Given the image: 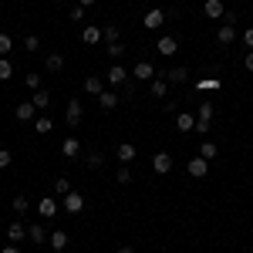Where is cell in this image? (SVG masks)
<instances>
[{
    "label": "cell",
    "mask_w": 253,
    "mask_h": 253,
    "mask_svg": "<svg viewBox=\"0 0 253 253\" xmlns=\"http://www.w3.org/2000/svg\"><path fill=\"white\" fill-rule=\"evenodd\" d=\"M128 78H132V71H128V68H125L122 61H115V64H112V68L105 71V81H108L112 88H122V84H125Z\"/></svg>",
    "instance_id": "cell-1"
},
{
    "label": "cell",
    "mask_w": 253,
    "mask_h": 253,
    "mask_svg": "<svg viewBox=\"0 0 253 253\" xmlns=\"http://www.w3.org/2000/svg\"><path fill=\"white\" fill-rule=\"evenodd\" d=\"M81 118H84V105H81V98H68V108H64V122H68L71 128H78Z\"/></svg>",
    "instance_id": "cell-2"
},
{
    "label": "cell",
    "mask_w": 253,
    "mask_h": 253,
    "mask_svg": "<svg viewBox=\"0 0 253 253\" xmlns=\"http://www.w3.org/2000/svg\"><path fill=\"white\" fill-rule=\"evenodd\" d=\"M64 213H68V216H78V213H84V193L71 189V193L64 196Z\"/></svg>",
    "instance_id": "cell-3"
},
{
    "label": "cell",
    "mask_w": 253,
    "mask_h": 253,
    "mask_svg": "<svg viewBox=\"0 0 253 253\" xmlns=\"http://www.w3.org/2000/svg\"><path fill=\"white\" fill-rule=\"evenodd\" d=\"M159 75L169 81V84H186L193 71H189V68H182V64H175V68H166V71H159Z\"/></svg>",
    "instance_id": "cell-4"
},
{
    "label": "cell",
    "mask_w": 253,
    "mask_h": 253,
    "mask_svg": "<svg viewBox=\"0 0 253 253\" xmlns=\"http://www.w3.org/2000/svg\"><path fill=\"white\" fill-rule=\"evenodd\" d=\"M186 172L193 175V179H206V175H210V162H206L203 156H193L189 162H186Z\"/></svg>",
    "instance_id": "cell-5"
},
{
    "label": "cell",
    "mask_w": 253,
    "mask_h": 253,
    "mask_svg": "<svg viewBox=\"0 0 253 253\" xmlns=\"http://www.w3.org/2000/svg\"><path fill=\"white\" fill-rule=\"evenodd\" d=\"M58 213H61V206H58L54 196H44V199L38 203V216H41V219H54Z\"/></svg>",
    "instance_id": "cell-6"
},
{
    "label": "cell",
    "mask_w": 253,
    "mask_h": 253,
    "mask_svg": "<svg viewBox=\"0 0 253 253\" xmlns=\"http://www.w3.org/2000/svg\"><path fill=\"white\" fill-rule=\"evenodd\" d=\"M98 108H101V112H115L118 108V88H105V91L98 95Z\"/></svg>",
    "instance_id": "cell-7"
},
{
    "label": "cell",
    "mask_w": 253,
    "mask_h": 253,
    "mask_svg": "<svg viewBox=\"0 0 253 253\" xmlns=\"http://www.w3.org/2000/svg\"><path fill=\"white\" fill-rule=\"evenodd\" d=\"M156 51L162 54V58H172L175 51H179V41H175L172 34H162V38L156 41Z\"/></svg>",
    "instance_id": "cell-8"
},
{
    "label": "cell",
    "mask_w": 253,
    "mask_h": 253,
    "mask_svg": "<svg viewBox=\"0 0 253 253\" xmlns=\"http://www.w3.org/2000/svg\"><path fill=\"white\" fill-rule=\"evenodd\" d=\"M156 75H159V71L152 68V61H138L135 68H132V78H135V81H152Z\"/></svg>",
    "instance_id": "cell-9"
},
{
    "label": "cell",
    "mask_w": 253,
    "mask_h": 253,
    "mask_svg": "<svg viewBox=\"0 0 253 253\" xmlns=\"http://www.w3.org/2000/svg\"><path fill=\"white\" fill-rule=\"evenodd\" d=\"M152 169H156L159 175H169L172 172V156H169V152H156V156H152Z\"/></svg>",
    "instance_id": "cell-10"
},
{
    "label": "cell",
    "mask_w": 253,
    "mask_h": 253,
    "mask_svg": "<svg viewBox=\"0 0 253 253\" xmlns=\"http://www.w3.org/2000/svg\"><path fill=\"white\" fill-rule=\"evenodd\" d=\"M203 14H206L210 20H223V14H226V3H223V0H206V3H203Z\"/></svg>",
    "instance_id": "cell-11"
},
{
    "label": "cell",
    "mask_w": 253,
    "mask_h": 253,
    "mask_svg": "<svg viewBox=\"0 0 253 253\" xmlns=\"http://www.w3.org/2000/svg\"><path fill=\"white\" fill-rule=\"evenodd\" d=\"M162 24H166V10H162V7H152V10L145 14V31H159Z\"/></svg>",
    "instance_id": "cell-12"
},
{
    "label": "cell",
    "mask_w": 253,
    "mask_h": 253,
    "mask_svg": "<svg viewBox=\"0 0 253 253\" xmlns=\"http://www.w3.org/2000/svg\"><path fill=\"white\" fill-rule=\"evenodd\" d=\"M61 156H64V159H78L81 156V142L75 135H68L64 142H61Z\"/></svg>",
    "instance_id": "cell-13"
},
{
    "label": "cell",
    "mask_w": 253,
    "mask_h": 253,
    "mask_svg": "<svg viewBox=\"0 0 253 253\" xmlns=\"http://www.w3.org/2000/svg\"><path fill=\"white\" fill-rule=\"evenodd\" d=\"M175 132H196V115H189V112H175Z\"/></svg>",
    "instance_id": "cell-14"
},
{
    "label": "cell",
    "mask_w": 253,
    "mask_h": 253,
    "mask_svg": "<svg viewBox=\"0 0 253 253\" xmlns=\"http://www.w3.org/2000/svg\"><path fill=\"white\" fill-rule=\"evenodd\" d=\"M81 41L95 47V44H101V41H105V34H101V27H98V24H88V27L81 31Z\"/></svg>",
    "instance_id": "cell-15"
},
{
    "label": "cell",
    "mask_w": 253,
    "mask_h": 253,
    "mask_svg": "<svg viewBox=\"0 0 253 253\" xmlns=\"http://www.w3.org/2000/svg\"><path fill=\"white\" fill-rule=\"evenodd\" d=\"M81 88H84V95L98 98V95H101V91H105V81L98 78V75H88V78H84V84H81Z\"/></svg>",
    "instance_id": "cell-16"
},
{
    "label": "cell",
    "mask_w": 253,
    "mask_h": 253,
    "mask_svg": "<svg viewBox=\"0 0 253 253\" xmlns=\"http://www.w3.org/2000/svg\"><path fill=\"white\" fill-rule=\"evenodd\" d=\"M216 41H219L223 47H230V44L236 41V27H233V24H223V27L216 31Z\"/></svg>",
    "instance_id": "cell-17"
},
{
    "label": "cell",
    "mask_w": 253,
    "mask_h": 253,
    "mask_svg": "<svg viewBox=\"0 0 253 253\" xmlns=\"http://www.w3.org/2000/svg\"><path fill=\"white\" fill-rule=\"evenodd\" d=\"M14 115H17V122H31V118L38 115V108H34V101H20L17 108H14Z\"/></svg>",
    "instance_id": "cell-18"
},
{
    "label": "cell",
    "mask_w": 253,
    "mask_h": 253,
    "mask_svg": "<svg viewBox=\"0 0 253 253\" xmlns=\"http://www.w3.org/2000/svg\"><path fill=\"white\" fill-rule=\"evenodd\" d=\"M149 91H152L156 98H166V95H169V81L162 78V75H156V78L149 81Z\"/></svg>",
    "instance_id": "cell-19"
},
{
    "label": "cell",
    "mask_w": 253,
    "mask_h": 253,
    "mask_svg": "<svg viewBox=\"0 0 253 253\" xmlns=\"http://www.w3.org/2000/svg\"><path fill=\"white\" fill-rule=\"evenodd\" d=\"M68 240H71V236L64 233V230H54V233L47 236V243H51V250H54V253L64 250V247H68Z\"/></svg>",
    "instance_id": "cell-20"
},
{
    "label": "cell",
    "mask_w": 253,
    "mask_h": 253,
    "mask_svg": "<svg viewBox=\"0 0 253 253\" xmlns=\"http://www.w3.org/2000/svg\"><path fill=\"white\" fill-rule=\"evenodd\" d=\"M47 236H51V233H47V230H44L41 223L27 226V240H31V243H38V247H41V243H47Z\"/></svg>",
    "instance_id": "cell-21"
},
{
    "label": "cell",
    "mask_w": 253,
    "mask_h": 253,
    "mask_svg": "<svg viewBox=\"0 0 253 253\" xmlns=\"http://www.w3.org/2000/svg\"><path fill=\"white\" fill-rule=\"evenodd\" d=\"M7 240H10V243L27 240V226H24V223H10V226H7Z\"/></svg>",
    "instance_id": "cell-22"
},
{
    "label": "cell",
    "mask_w": 253,
    "mask_h": 253,
    "mask_svg": "<svg viewBox=\"0 0 253 253\" xmlns=\"http://www.w3.org/2000/svg\"><path fill=\"white\" fill-rule=\"evenodd\" d=\"M115 156H118V162H122V166H128V162L135 159V145H132V142H122Z\"/></svg>",
    "instance_id": "cell-23"
},
{
    "label": "cell",
    "mask_w": 253,
    "mask_h": 253,
    "mask_svg": "<svg viewBox=\"0 0 253 253\" xmlns=\"http://www.w3.org/2000/svg\"><path fill=\"white\" fill-rule=\"evenodd\" d=\"M44 68H47L51 75L64 71V54H47V58H44Z\"/></svg>",
    "instance_id": "cell-24"
},
{
    "label": "cell",
    "mask_w": 253,
    "mask_h": 253,
    "mask_svg": "<svg viewBox=\"0 0 253 253\" xmlns=\"http://www.w3.org/2000/svg\"><path fill=\"white\" fill-rule=\"evenodd\" d=\"M213 115H216L213 101H199V115H196V122H210V125H213Z\"/></svg>",
    "instance_id": "cell-25"
},
{
    "label": "cell",
    "mask_w": 253,
    "mask_h": 253,
    "mask_svg": "<svg viewBox=\"0 0 253 253\" xmlns=\"http://www.w3.org/2000/svg\"><path fill=\"white\" fill-rule=\"evenodd\" d=\"M196 156H203V159H206V162H213V159L219 156V145H216V142H203Z\"/></svg>",
    "instance_id": "cell-26"
},
{
    "label": "cell",
    "mask_w": 253,
    "mask_h": 253,
    "mask_svg": "<svg viewBox=\"0 0 253 253\" xmlns=\"http://www.w3.org/2000/svg\"><path fill=\"white\" fill-rule=\"evenodd\" d=\"M219 88H223L219 78H199L196 81V91H219Z\"/></svg>",
    "instance_id": "cell-27"
},
{
    "label": "cell",
    "mask_w": 253,
    "mask_h": 253,
    "mask_svg": "<svg viewBox=\"0 0 253 253\" xmlns=\"http://www.w3.org/2000/svg\"><path fill=\"white\" fill-rule=\"evenodd\" d=\"M105 54H108V61H112V64H115V61H122V54H125L122 41H118V44H105Z\"/></svg>",
    "instance_id": "cell-28"
},
{
    "label": "cell",
    "mask_w": 253,
    "mask_h": 253,
    "mask_svg": "<svg viewBox=\"0 0 253 253\" xmlns=\"http://www.w3.org/2000/svg\"><path fill=\"white\" fill-rule=\"evenodd\" d=\"M71 189H75V186H71V179H64V175H61V179H54V196H61V199H64Z\"/></svg>",
    "instance_id": "cell-29"
},
{
    "label": "cell",
    "mask_w": 253,
    "mask_h": 253,
    "mask_svg": "<svg viewBox=\"0 0 253 253\" xmlns=\"http://www.w3.org/2000/svg\"><path fill=\"white\" fill-rule=\"evenodd\" d=\"M31 101H34V108H38V112H44V108L51 105V95H47V91L41 88V91H34V98H31Z\"/></svg>",
    "instance_id": "cell-30"
},
{
    "label": "cell",
    "mask_w": 253,
    "mask_h": 253,
    "mask_svg": "<svg viewBox=\"0 0 253 253\" xmlns=\"http://www.w3.org/2000/svg\"><path fill=\"white\" fill-rule=\"evenodd\" d=\"M34 128H38V135H47V132H54V122L47 115H41L38 122H34Z\"/></svg>",
    "instance_id": "cell-31"
},
{
    "label": "cell",
    "mask_w": 253,
    "mask_h": 253,
    "mask_svg": "<svg viewBox=\"0 0 253 253\" xmlns=\"http://www.w3.org/2000/svg\"><path fill=\"white\" fill-rule=\"evenodd\" d=\"M10 206H14V213H17V216H24L27 210H31V199H27V196H14V203H10Z\"/></svg>",
    "instance_id": "cell-32"
},
{
    "label": "cell",
    "mask_w": 253,
    "mask_h": 253,
    "mask_svg": "<svg viewBox=\"0 0 253 253\" xmlns=\"http://www.w3.org/2000/svg\"><path fill=\"white\" fill-rule=\"evenodd\" d=\"M101 34H105V44H118V24H105Z\"/></svg>",
    "instance_id": "cell-33"
},
{
    "label": "cell",
    "mask_w": 253,
    "mask_h": 253,
    "mask_svg": "<svg viewBox=\"0 0 253 253\" xmlns=\"http://www.w3.org/2000/svg\"><path fill=\"white\" fill-rule=\"evenodd\" d=\"M84 166H88V169H101V166H105V156H101V152H88V156H84Z\"/></svg>",
    "instance_id": "cell-34"
},
{
    "label": "cell",
    "mask_w": 253,
    "mask_h": 253,
    "mask_svg": "<svg viewBox=\"0 0 253 253\" xmlns=\"http://www.w3.org/2000/svg\"><path fill=\"white\" fill-rule=\"evenodd\" d=\"M10 75H14V61L0 58V81H10Z\"/></svg>",
    "instance_id": "cell-35"
},
{
    "label": "cell",
    "mask_w": 253,
    "mask_h": 253,
    "mask_svg": "<svg viewBox=\"0 0 253 253\" xmlns=\"http://www.w3.org/2000/svg\"><path fill=\"white\" fill-rule=\"evenodd\" d=\"M10 47H14L10 34H0V58H10Z\"/></svg>",
    "instance_id": "cell-36"
},
{
    "label": "cell",
    "mask_w": 253,
    "mask_h": 253,
    "mask_svg": "<svg viewBox=\"0 0 253 253\" xmlns=\"http://www.w3.org/2000/svg\"><path fill=\"white\" fill-rule=\"evenodd\" d=\"M115 182H118V186H128V182H132V172H128V166H122V169L115 172Z\"/></svg>",
    "instance_id": "cell-37"
},
{
    "label": "cell",
    "mask_w": 253,
    "mask_h": 253,
    "mask_svg": "<svg viewBox=\"0 0 253 253\" xmlns=\"http://www.w3.org/2000/svg\"><path fill=\"white\" fill-rule=\"evenodd\" d=\"M24 84H27L31 91H41V75H38V71H31V75L24 78Z\"/></svg>",
    "instance_id": "cell-38"
},
{
    "label": "cell",
    "mask_w": 253,
    "mask_h": 253,
    "mask_svg": "<svg viewBox=\"0 0 253 253\" xmlns=\"http://www.w3.org/2000/svg\"><path fill=\"white\" fill-rule=\"evenodd\" d=\"M38 47H41L38 34H27V38H24V51H38Z\"/></svg>",
    "instance_id": "cell-39"
},
{
    "label": "cell",
    "mask_w": 253,
    "mask_h": 253,
    "mask_svg": "<svg viewBox=\"0 0 253 253\" xmlns=\"http://www.w3.org/2000/svg\"><path fill=\"white\" fill-rule=\"evenodd\" d=\"M10 162H14V156H10V152H7V149H0V169H7V166H10Z\"/></svg>",
    "instance_id": "cell-40"
},
{
    "label": "cell",
    "mask_w": 253,
    "mask_h": 253,
    "mask_svg": "<svg viewBox=\"0 0 253 253\" xmlns=\"http://www.w3.org/2000/svg\"><path fill=\"white\" fill-rule=\"evenodd\" d=\"M68 17H71V20H84V7H81V3H78V7H71Z\"/></svg>",
    "instance_id": "cell-41"
},
{
    "label": "cell",
    "mask_w": 253,
    "mask_h": 253,
    "mask_svg": "<svg viewBox=\"0 0 253 253\" xmlns=\"http://www.w3.org/2000/svg\"><path fill=\"white\" fill-rule=\"evenodd\" d=\"M196 132L206 135V132H213V125H210V122H196Z\"/></svg>",
    "instance_id": "cell-42"
},
{
    "label": "cell",
    "mask_w": 253,
    "mask_h": 253,
    "mask_svg": "<svg viewBox=\"0 0 253 253\" xmlns=\"http://www.w3.org/2000/svg\"><path fill=\"white\" fill-rule=\"evenodd\" d=\"M243 44L253 51V27H247V31H243Z\"/></svg>",
    "instance_id": "cell-43"
},
{
    "label": "cell",
    "mask_w": 253,
    "mask_h": 253,
    "mask_svg": "<svg viewBox=\"0 0 253 253\" xmlns=\"http://www.w3.org/2000/svg\"><path fill=\"white\" fill-rule=\"evenodd\" d=\"M243 68H247V71H253V51H247V58H243Z\"/></svg>",
    "instance_id": "cell-44"
},
{
    "label": "cell",
    "mask_w": 253,
    "mask_h": 253,
    "mask_svg": "<svg viewBox=\"0 0 253 253\" xmlns=\"http://www.w3.org/2000/svg\"><path fill=\"white\" fill-rule=\"evenodd\" d=\"M0 253H20V250H17V243H7V247H3Z\"/></svg>",
    "instance_id": "cell-45"
},
{
    "label": "cell",
    "mask_w": 253,
    "mask_h": 253,
    "mask_svg": "<svg viewBox=\"0 0 253 253\" xmlns=\"http://www.w3.org/2000/svg\"><path fill=\"white\" fill-rule=\"evenodd\" d=\"M78 3H81V7H84V10H88V7H95L98 0H78Z\"/></svg>",
    "instance_id": "cell-46"
},
{
    "label": "cell",
    "mask_w": 253,
    "mask_h": 253,
    "mask_svg": "<svg viewBox=\"0 0 253 253\" xmlns=\"http://www.w3.org/2000/svg\"><path fill=\"white\" fill-rule=\"evenodd\" d=\"M115 253H135V250H132V247H118Z\"/></svg>",
    "instance_id": "cell-47"
},
{
    "label": "cell",
    "mask_w": 253,
    "mask_h": 253,
    "mask_svg": "<svg viewBox=\"0 0 253 253\" xmlns=\"http://www.w3.org/2000/svg\"><path fill=\"white\" fill-rule=\"evenodd\" d=\"M0 10H3V0H0Z\"/></svg>",
    "instance_id": "cell-48"
},
{
    "label": "cell",
    "mask_w": 253,
    "mask_h": 253,
    "mask_svg": "<svg viewBox=\"0 0 253 253\" xmlns=\"http://www.w3.org/2000/svg\"><path fill=\"white\" fill-rule=\"evenodd\" d=\"M58 3H64V0H58Z\"/></svg>",
    "instance_id": "cell-49"
},
{
    "label": "cell",
    "mask_w": 253,
    "mask_h": 253,
    "mask_svg": "<svg viewBox=\"0 0 253 253\" xmlns=\"http://www.w3.org/2000/svg\"><path fill=\"white\" fill-rule=\"evenodd\" d=\"M250 189H253V182H250Z\"/></svg>",
    "instance_id": "cell-50"
}]
</instances>
